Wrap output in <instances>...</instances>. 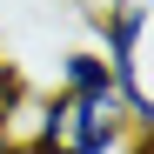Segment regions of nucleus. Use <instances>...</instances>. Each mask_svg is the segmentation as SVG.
Instances as JSON below:
<instances>
[{
    "mask_svg": "<svg viewBox=\"0 0 154 154\" xmlns=\"http://www.w3.org/2000/svg\"><path fill=\"white\" fill-rule=\"evenodd\" d=\"M27 107H34V127L20 141H34L40 154H134L147 141L127 121L121 94H67V87H54V94L27 100Z\"/></svg>",
    "mask_w": 154,
    "mask_h": 154,
    "instance_id": "1",
    "label": "nucleus"
},
{
    "mask_svg": "<svg viewBox=\"0 0 154 154\" xmlns=\"http://www.w3.org/2000/svg\"><path fill=\"white\" fill-rule=\"evenodd\" d=\"M94 27H100V47H94V54L107 60V74H114V94H121L127 121H134L141 134H154V94H147V0H114L107 14H94Z\"/></svg>",
    "mask_w": 154,
    "mask_h": 154,
    "instance_id": "2",
    "label": "nucleus"
},
{
    "mask_svg": "<svg viewBox=\"0 0 154 154\" xmlns=\"http://www.w3.org/2000/svg\"><path fill=\"white\" fill-rule=\"evenodd\" d=\"M60 87L67 94H114V74L94 47H67L60 54Z\"/></svg>",
    "mask_w": 154,
    "mask_h": 154,
    "instance_id": "3",
    "label": "nucleus"
},
{
    "mask_svg": "<svg viewBox=\"0 0 154 154\" xmlns=\"http://www.w3.org/2000/svg\"><path fill=\"white\" fill-rule=\"evenodd\" d=\"M20 107H27V81H20V67H14V60H0V127H14Z\"/></svg>",
    "mask_w": 154,
    "mask_h": 154,
    "instance_id": "4",
    "label": "nucleus"
},
{
    "mask_svg": "<svg viewBox=\"0 0 154 154\" xmlns=\"http://www.w3.org/2000/svg\"><path fill=\"white\" fill-rule=\"evenodd\" d=\"M7 154H40V147H34V141H14V147H7Z\"/></svg>",
    "mask_w": 154,
    "mask_h": 154,
    "instance_id": "5",
    "label": "nucleus"
}]
</instances>
